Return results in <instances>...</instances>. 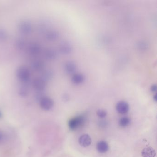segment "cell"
Here are the masks:
<instances>
[{
    "instance_id": "1",
    "label": "cell",
    "mask_w": 157,
    "mask_h": 157,
    "mask_svg": "<svg viewBox=\"0 0 157 157\" xmlns=\"http://www.w3.org/2000/svg\"><path fill=\"white\" fill-rule=\"evenodd\" d=\"M85 122V117L83 115L72 118L68 122V126L71 131H75L83 125Z\"/></svg>"
},
{
    "instance_id": "2",
    "label": "cell",
    "mask_w": 157,
    "mask_h": 157,
    "mask_svg": "<svg viewBox=\"0 0 157 157\" xmlns=\"http://www.w3.org/2000/svg\"><path fill=\"white\" fill-rule=\"evenodd\" d=\"M41 108L45 111L51 110L54 105V102L53 99L48 96L42 98L39 101Z\"/></svg>"
},
{
    "instance_id": "3",
    "label": "cell",
    "mask_w": 157,
    "mask_h": 157,
    "mask_svg": "<svg viewBox=\"0 0 157 157\" xmlns=\"http://www.w3.org/2000/svg\"><path fill=\"white\" fill-rule=\"evenodd\" d=\"M59 49L61 54L66 55L71 53L72 48L70 43L66 41H63L60 43Z\"/></svg>"
},
{
    "instance_id": "4",
    "label": "cell",
    "mask_w": 157,
    "mask_h": 157,
    "mask_svg": "<svg viewBox=\"0 0 157 157\" xmlns=\"http://www.w3.org/2000/svg\"><path fill=\"white\" fill-rule=\"evenodd\" d=\"M116 110L119 113L125 114L129 111L130 106L128 103L124 101H120L118 102L116 106Z\"/></svg>"
},
{
    "instance_id": "5",
    "label": "cell",
    "mask_w": 157,
    "mask_h": 157,
    "mask_svg": "<svg viewBox=\"0 0 157 157\" xmlns=\"http://www.w3.org/2000/svg\"><path fill=\"white\" fill-rule=\"evenodd\" d=\"M63 67L66 73L71 74L75 72L76 70V65L73 61H68L65 63Z\"/></svg>"
},
{
    "instance_id": "6",
    "label": "cell",
    "mask_w": 157,
    "mask_h": 157,
    "mask_svg": "<svg viewBox=\"0 0 157 157\" xmlns=\"http://www.w3.org/2000/svg\"><path fill=\"white\" fill-rule=\"evenodd\" d=\"M79 143L81 146L84 148L89 146L92 143V140L89 135L84 134L82 135L78 140Z\"/></svg>"
},
{
    "instance_id": "7",
    "label": "cell",
    "mask_w": 157,
    "mask_h": 157,
    "mask_svg": "<svg viewBox=\"0 0 157 157\" xmlns=\"http://www.w3.org/2000/svg\"><path fill=\"white\" fill-rule=\"evenodd\" d=\"M85 77L84 75L81 73H76L73 75L71 78V81L76 85L81 84L85 81Z\"/></svg>"
},
{
    "instance_id": "8",
    "label": "cell",
    "mask_w": 157,
    "mask_h": 157,
    "mask_svg": "<svg viewBox=\"0 0 157 157\" xmlns=\"http://www.w3.org/2000/svg\"><path fill=\"white\" fill-rule=\"evenodd\" d=\"M141 155L142 157H155L156 152L153 148L148 146L142 150Z\"/></svg>"
},
{
    "instance_id": "9",
    "label": "cell",
    "mask_w": 157,
    "mask_h": 157,
    "mask_svg": "<svg viewBox=\"0 0 157 157\" xmlns=\"http://www.w3.org/2000/svg\"><path fill=\"white\" fill-rule=\"evenodd\" d=\"M96 148L100 153H105L109 150V146L106 141H101L97 144Z\"/></svg>"
},
{
    "instance_id": "10",
    "label": "cell",
    "mask_w": 157,
    "mask_h": 157,
    "mask_svg": "<svg viewBox=\"0 0 157 157\" xmlns=\"http://www.w3.org/2000/svg\"><path fill=\"white\" fill-rule=\"evenodd\" d=\"M131 119L128 117H123L121 118L119 121V124L122 127H126L130 125Z\"/></svg>"
},
{
    "instance_id": "11",
    "label": "cell",
    "mask_w": 157,
    "mask_h": 157,
    "mask_svg": "<svg viewBox=\"0 0 157 157\" xmlns=\"http://www.w3.org/2000/svg\"><path fill=\"white\" fill-rule=\"evenodd\" d=\"M97 115L99 118H105L107 115V113L106 111L102 109H99L97 111Z\"/></svg>"
},
{
    "instance_id": "12",
    "label": "cell",
    "mask_w": 157,
    "mask_h": 157,
    "mask_svg": "<svg viewBox=\"0 0 157 157\" xmlns=\"http://www.w3.org/2000/svg\"><path fill=\"white\" fill-rule=\"evenodd\" d=\"M151 90L153 92H156L157 90V86L156 84H154L151 86Z\"/></svg>"
},
{
    "instance_id": "13",
    "label": "cell",
    "mask_w": 157,
    "mask_h": 157,
    "mask_svg": "<svg viewBox=\"0 0 157 157\" xmlns=\"http://www.w3.org/2000/svg\"><path fill=\"white\" fill-rule=\"evenodd\" d=\"M3 138V133H2V132L0 131V142L2 141Z\"/></svg>"
},
{
    "instance_id": "14",
    "label": "cell",
    "mask_w": 157,
    "mask_h": 157,
    "mask_svg": "<svg viewBox=\"0 0 157 157\" xmlns=\"http://www.w3.org/2000/svg\"><path fill=\"white\" fill-rule=\"evenodd\" d=\"M154 99L156 101H157V96H156V95H155V96H154Z\"/></svg>"
},
{
    "instance_id": "15",
    "label": "cell",
    "mask_w": 157,
    "mask_h": 157,
    "mask_svg": "<svg viewBox=\"0 0 157 157\" xmlns=\"http://www.w3.org/2000/svg\"><path fill=\"white\" fill-rule=\"evenodd\" d=\"M2 113H1V111H0V118H1V117H2Z\"/></svg>"
}]
</instances>
